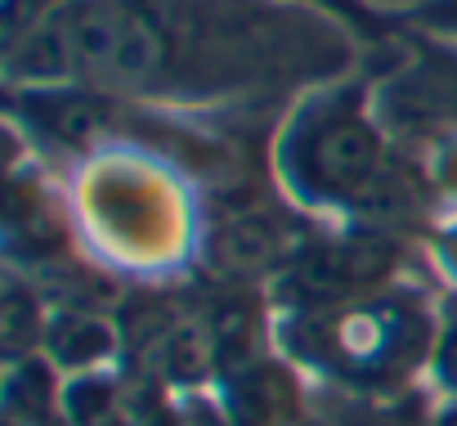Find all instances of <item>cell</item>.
<instances>
[{
	"mask_svg": "<svg viewBox=\"0 0 457 426\" xmlns=\"http://www.w3.org/2000/svg\"><path fill=\"white\" fill-rule=\"evenodd\" d=\"M430 426H457V395H453V399L435 413V422H430Z\"/></svg>",
	"mask_w": 457,
	"mask_h": 426,
	"instance_id": "obj_15",
	"label": "cell"
},
{
	"mask_svg": "<svg viewBox=\"0 0 457 426\" xmlns=\"http://www.w3.org/2000/svg\"><path fill=\"white\" fill-rule=\"evenodd\" d=\"M372 5H395V10H403V5H408V10H421L426 0H372Z\"/></svg>",
	"mask_w": 457,
	"mask_h": 426,
	"instance_id": "obj_17",
	"label": "cell"
},
{
	"mask_svg": "<svg viewBox=\"0 0 457 426\" xmlns=\"http://www.w3.org/2000/svg\"><path fill=\"white\" fill-rule=\"evenodd\" d=\"M287 341L301 359L350 386H395L435 350V328L412 297L395 292L292 314Z\"/></svg>",
	"mask_w": 457,
	"mask_h": 426,
	"instance_id": "obj_1",
	"label": "cell"
},
{
	"mask_svg": "<svg viewBox=\"0 0 457 426\" xmlns=\"http://www.w3.org/2000/svg\"><path fill=\"white\" fill-rule=\"evenodd\" d=\"M224 413L234 426H292L296 417V386L274 363H247L228 377Z\"/></svg>",
	"mask_w": 457,
	"mask_h": 426,
	"instance_id": "obj_5",
	"label": "cell"
},
{
	"mask_svg": "<svg viewBox=\"0 0 457 426\" xmlns=\"http://www.w3.org/2000/svg\"><path fill=\"white\" fill-rule=\"evenodd\" d=\"M50 404H54V395H50V372H46L37 359H23V363L14 368V390H10L14 417H23L28 426H37V422L50 417Z\"/></svg>",
	"mask_w": 457,
	"mask_h": 426,
	"instance_id": "obj_9",
	"label": "cell"
},
{
	"mask_svg": "<svg viewBox=\"0 0 457 426\" xmlns=\"http://www.w3.org/2000/svg\"><path fill=\"white\" fill-rule=\"evenodd\" d=\"M430 363H435V377L457 395V301L444 310V328H439V337H435Z\"/></svg>",
	"mask_w": 457,
	"mask_h": 426,
	"instance_id": "obj_11",
	"label": "cell"
},
{
	"mask_svg": "<svg viewBox=\"0 0 457 426\" xmlns=\"http://www.w3.org/2000/svg\"><path fill=\"white\" fill-rule=\"evenodd\" d=\"M46 332L50 328H46V314H41V297L28 283L10 279L5 301H0V341H5V355L14 363H23L37 350V341H46Z\"/></svg>",
	"mask_w": 457,
	"mask_h": 426,
	"instance_id": "obj_8",
	"label": "cell"
},
{
	"mask_svg": "<svg viewBox=\"0 0 457 426\" xmlns=\"http://www.w3.org/2000/svg\"><path fill=\"white\" fill-rule=\"evenodd\" d=\"M68 422L72 426H121L117 390L108 381H77L68 390Z\"/></svg>",
	"mask_w": 457,
	"mask_h": 426,
	"instance_id": "obj_10",
	"label": "cell"
},
{
	"mask_svg": "<svg viewBox=\"0 0 457 426\" xmlns=\"http://www.w3.org/2000/svg\"><path fill=\"white\" fill-rule=\"evenodd\" d=\"M283 180L305 202L363 211L372 188L390 175L386 139L363 108L359 86L323 90L283 130Z\"/></svg>",
	"mask_w": 457,
	"mask_h": 426,
	"instance_id": "obj_2",
	"label": "cell"
},
{
	"mask_svg": "<svg viewBox=\"0 0 457 426\" xmlns=\"http://www.w3.org/2000/svg\"><path fill=\"white\" fill-rule=\"evenodd\" d=\"M301 426H386V422H368V417H319V422H301Z\"/></svg>",
	"mask_w": 457,
	"mask_h": 426,
	"instance_id": "obj_14",
	"label": "cell"
},
{
	"mask_svg": "<svg viewBox=\"0 0 457 426\" xmlns=\"http://www.w3.org/2000/svg\"><path fill=\"white\" fill-rule=\"evenodd\" d=\"M211 265L228 279H252V274H265L274 270L278 261H292V243L283 234V225H274L261 211H247V216H234L224 221L215 234H211Z\"/></svg>",
	"mask_w": 457,
	"mask_h": 426,
	"instance_id": "obj_4",
	"label": "cell"
},
{
	"mask_svg": "<svg viewBox=\"0 0 457 426\" xmlns=\"http://www.w3.org/2000/svg\"><path fill=\"white\" fill-rule=\"evenodd\" d=\"M412 19L448 41H457V0H426L421 10H412Z\"/></svg>",
	"mask_w": 457,
	"mask_h": 426,
	"instance_id": "obj_12",
	"label": "cell"
},
{
	"mask_svg": "<svg viewBox=\"0 0 457 426\" xmlns=\"http://www.w3.org/2000/svg\"><path fill=\"white\" fill-rule=\"evenodd\" d=\"M32 126H41L50 139L59 144H90L95 135L108 130L112 121V99L104 95H90V86H77V90H46V95H32Z\"/></svg>",
	"mask_w": 457,
	"mask_h": 426,
	"instance_id": "obj_6",
	"label": "cell"
},
{
	"mask_svg": "<svg viewBox=\"0 0 457 426\" xmlns=\"http://www.w3.org/2000/svg\"><path fill=\"white\" fill-rule=\"evenodd\" d=\"M139 426H179V413L170 417V413H153L148 422H139Z\"/></svg>",
	"mask_w": 457,
	"mask_h": 426,
	"instance_id": "obj_16",
	"label": "cell"
},
{
	"mask_svg": "<svg viewBox=\"0 0 457 426\" xmlns=\"http://www.w3.org/2000/svg\"><path fill=\"white\" fill-rule=\"evenodd\" d=\"M179 426H234L228 413H220L211 399H184L179 404Z\"/></svg>",
	"mask_w": 457,
	"mask_h": 426,
	"instance_id": "obj_13",
	"label": "cell"
},
{
	"mask_svg": "<svg viewBox=\"0 0 457 426\" xmlns=\"http://www.w3.org/2000/svg\"><path fill=\"white\" fill-rule=\"evenodd\" d=\"M46 346H50V355H54L59 363H68V368H90V363H99V359L112 350V332H108V323L95 319V314L63 310V314L50 323Z\"/></svg>",
	"mask_w": 457,
	"mask_h": 426,
	"instance_id": "obj_7",
	"label": "cell"
},
{
	"mask_svg": "<svg viewBox=\"0 0 457 426\" xmlns=\"http://www.w3.org/2000/svg\"><path fill=\"white\" fill-rule=\"evenodd\" d=\"M395 261H399L395 243L390 238H377V234L345 238V243L301 247L287 261V270H283V301L296 314L350 305L359 292H368L372 283H381L395 270Z\"/></svg>",
	"mask_w": 457,
	"mask_h": 426,
	"instance_id": "obj_3",
	"label": "cell"
}]
</instances>
